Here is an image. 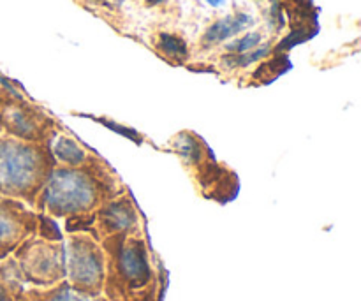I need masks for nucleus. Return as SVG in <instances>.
<instances>
[{
    "label": "nucleus",
    "instance_id": "obj_10",
    "mask_svg": "<svg viewBox=\"0 0 361 301\" xmlns=\"http://www.w3.org/2000/svg\"><path fill=\"white\" fill-rule=\"evenodd\" d=\"M25 296H27L28 301H108L102 296L90 298V296L80 295V293L73 291L66 281L53 285V288L30 289L28 293H25Z\"/></svg>",
    "mask_w": 361,
    "mask_h": 301
},
{
    "label": "nucleus",
    "instance_id": "obj_2",
    "mask_svg": "<svg viewBox=\"0 0 361 301\" xmlns=\"http://www.w3.org/2000/svg\"><path fill=\"white\" fill-rule=\"evenodd\" d=\"M59 162L51 143L0 136V196L34 204Z\"/></svg>",
    "mask_w": 361,
    "mask_h": 301
},
{
    "label": "nucleus",
    "instance_id": "obj_5",
    "mask_svg": "<svg viewBox=\"0 0 361 301\" xmlns=\"http://www.w3.org/2000/svg\"><path fill=\"white\" fill-rule=\"evenodd\" d=\"M18 268L23 282L37 288H53L66 281V249L63 242H48L30 236L16 249Z\"/></svg>",
    "mask_w": 361,
    "mask_h": 301
},
{
    "label": "nucleus",
    "instance_id": "obj_3",
    "mask_svg": "<svg viewBox=\"0 0 361 301\" xmlns=\"http://www.w3.org/2000/svg\"><path fill=\"white\" fill-rule=\"evenodd\" d=\"M106 259L102 293L108 301H150L152 282L147 243L141 233H118L101 240Z\"/></svg>",
    "mask_w": 361,
    "mask_h": 301
},
{
    "label": "nucleus",
    "instance_id": "obj_8",
    "mask_svg": "<svg viewBox=\"0 0 361 301\" xmlns=\"http://www.w3.org/2000/svg\"><path fill=\"white\" fill-rule=\"evenodd\" d=\"M95 221L92 235L97 242L118 233H140L137 211L127 196H118L108 201L94 211Z\"/></svg>",
    "mask_w": 361,
    "mask_h": 301
},
{
    "label": "nucleus",
    "instance_id": "obj_1",
    "mask_svg": "<svg viewBox=\"0 0 361 301\" xmlns=\"http://www.w3.org/2000/svg\"><path fill=\"white\" fill-rule=\"evenodd\" d=\"M122 194L123 185L115 173L104 161L94 157L88 164L78 168L56 164L35 201L34 210L37 214L48 211L51 217H78L94 214Z\"/></svg>",
    "mask_w": 361,
    "mask_h": 301
},
{
    "label": "nucleus",
    "instance_id": "obj_12",
    "mask_svg": "<svg viewBox=\"0 0 361 301\" xmlns=\"http://www.w3.org/2000/svg\"><path fill=\"white\" fill-rule=\"evenodd\" d=\"M39 215L37 222V233L35 236L42 240H48V242H62V235H60L59 228H56L55 221H51V217H44L42 214Z\"/></svg>",
    "mask_w": 361,
    "mask_h": 301
},
{
    "label": "nucleus",
    "instance_id": "obj_4",
    "mask_svg": "<svg viewBox=\"0 0 361 301\" xmlns=\"http://www.w3.org/2000/svg\"><path fill=\"white\" fill-rule=\"evenodd\" d=\"M66 249V278L71 289L80 295L102 296L106 259L102 247L85 233H73L63 243Z\"/></svg>",
    "mask_w": 361,
    "mask_h": 301
},
{
    "label": "nucleus",
    "instance_id": "obj_11",
    "mask_svg": "<svg viewBox=\"0 0 361 301\" xmlns=\"http://www.w3.org/2000/svg\"><path fill=\"white\" fill-rule=\"evenodd\" d=\"M249 23V18L245 14H238L235 18H228V20H222L219 23H215L214 27L208 30L207 41H219V39H226L231 34H236L238 30H242L245 25Z\"/></svg>",
    "mask_w": 361,
    "mask_h": 301
},
{
    "label": "nucleus",
    "instance_id": "obj_16",
    "mask_svg": "<svg viewBox=\"0 0 361 301\" xmlns=\"http://www.w3.org/2000/svg\"><path fill=\"white\" fill-rule=\"evenodd\" d=\"M18 301H28V300H27V296H25V295H23V296H21V298H20V300H18Z\"/></svg>",
    "mask_w": 361,
    "mask_h": 301
},
{
    "label": "nucleus",
    "instance_id": "obj_15",
    "mask_svg": "<svg viewBox=\"0 0 361 301\" xmlns=\"http://www.w3.org/2000/svg\"><path fill=\"white\" fill-rule=\"evenodd\" d=\"M208 2H210L212 6H219V4H222V0H208Z\"/></svg>",
    "mask_w": 361,
    "mask_h": 301
},
{
    "label": "nucleus",
    "instance_id": "obj_9",
    "mask_svg": "<svg viewBox=\"0 0 361 301\" xmlns=\"http://www.w3.org/2000/svg\"><path fill=\"white\" fill-rule=\"evenodd\" d=\"M51 152L59 164L71 166V168L88 164L95 157V155L88 154L76 140L66 136V134H60V136L55 137V143L51 145Z\"/></svg>",
    "mask_w": 361,
    "mask_h": 301
},
{
    "label": "nucleus",
    "instance_id": "obj_7",
    "mask_svg": "<svg viewBox=\"0 0 361 301\" xmlns=\"http://www.w3.org/2000/svg\"><path fill=\"white\" fill-rule=\"evenodd\" d=\"M39 215L23 201L0 196V259L37 233Z\"/></svg>",
    "mask_w": 361,
    "mask_h": 301
},
{
    "label": "nucleus",
    "instance_id": "obj_14",
    "mask_svg": "<svg viewBox=\"0 0 361 301\" xmlns=\"http://www.w3.org/2000/svg\"><path fill=\"white\" fill-rule=\"evenodd\" d=\"M257 41H259V35H257V34H250V35H247V37H243L242 41H240L238 44H236V49H238V51H243V49L254 48V46L257 44Z\"/></svg>",
    "mask_w": 361,
    "mask_h": 301
},
{
    "label": "nucleus",
    "instance_id": "obj_6",
    "mask_svg": "<svg viewBox=\"0 0 361 301\" xmlns=\"http://www.w3.org/2000/svg\"><path fill=\"white\" fill-rule=\"evenodd\" d=\"M0 130L30 143H51L59 136V129L48 115L11 97H0Z\"/></svg>",
    "mask_w": 361,
    "mask_h": 301
},
{
    "label": "nucleus",
    "instance_id": "obj_13",
    "mask_svg": "<svg viewBox=\"0 0 361 301\" xmlns=\"http://www.w3.org/2000/svg\"><path fill=\"white\" fill-rule=\"evenodd\" d=\"M161 46L168 55H173V56L185 55V44H183L178 37H173V35H162Z\"/></svg>",
    "mask_w": 361,
    "mask_h": 301
}]
</instances>
